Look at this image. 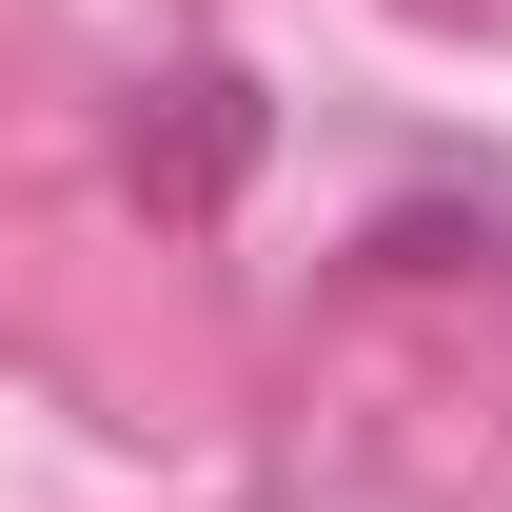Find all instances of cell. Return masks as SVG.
Segmentation results:
<instances>
[{"label": "cell", "mask_w": 512, "mask_h": 512, "mask_svg": "<svg viewBox=\"0 0 512 512\" xmlns=\"http://www.w3.org/2000/svg\"><path fill=\"white\" fill-rule=\"evenodd\" d=\"M237 79H178V138H138V197H217V178H237Z\"/></svg>", "instance_id": "1"}]
</instances>
